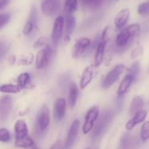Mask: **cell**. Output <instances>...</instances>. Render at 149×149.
I'll return each instance as SVG.
<instances>
[{
    "label": "cell",
    "instance_id": "cell-1",
    "mask_svg": "<svg viewBox=\"0 0 149 149\" xmlns=\"http://www.w3.org/2000/svg\"><path fill=\"white\" fill-rule=\"evenodd\" d=\"M141 31V26L138 23L132 24L119 32L116 38V45L118 48H125L129 46L135 36Z\"/></svg>",
    "mask_w": 149,
    "mask_h": 149
},
{
    "label": "cell",
    "instance_id": "cell-2",
    "mask_svg": "<svg viewBox=\"0 0 149 149\" xmlns=\"http://www.w3.org/2000/svg\"><path fill=\"white\" fill-rule=\"evenodd\" d=\"M127 70L126 67L122 64L116 65L113 67L109 72V74L106 75L105 79L102 82V87L103 89H109L111 87L116 81L119 80L120 76Z\"/></svg>",
    "mask_w": 149,
    "mask_h": 149
},
{
    "label": "cell",
    "instance_id": "cell-3",
    "mask_svg": "<svg viewBox=\"0 0 149 149\" xmlns=\"http://www.w3.org/2000/svg\"><path fill=\"white\" fill-rule=\"evenodd\" d=\"M53 52L54 51L50 45H47L43 49L39 51L36 54V61H35L36 68L42 69L46 68L52 59Z\"/></svg>",
    "mask_w": 149,
    "mask_h": 149
},
{
    "label": "cell",
    "instance_id": "cell-4",
    "mask_svg": "<svg viewBox=\"0 0 149 149\" xmlns=\"http://www.w3.org/2000/svg\"><path fill=\"white\" fill-rule=\"evenodd\" d=\"M50 121L49 117V110L48 106L46 104H44L41 106L36 116V127L38 130L37 132H43L48 127Z\"/></svg>",
    "mask_w": 149,
    "mask_h": 149
},
{
    "label": "cell",
    "instance_id": "cell-5",
    "mask_svg": "<svg viewBox=\"0 0 149 149\" xmlns=\"http://www.w3.org/2000/svg\"><path fill=\"white\" fill-rule=\"evenodd\" d=\"M113 116V112L111 111L103 112V114L101 115V117L100 118L98 122L97 123L95 127L94 128V130H93V135L94 138L100 137L104 132L105 130L108 127L109 122H111V121L112 120Z\"/></svg>",
    "mask_w": 149,
    "mask_h": 149
},
{
    "label": "cell",
    "instance_id": "cell-6",
    "mask_svg": "<svg viewBox=\"0 0 149 149\" xmlns=\"http://www.w3.org/2000/svg\"><path fill=\"white\" fill-rule=\"evenodd\" d=\"M99 108L97 106L91 108L86 113L84 118V123L82 127V132L84 134H87L92 130L94 125V122L98 118Z\"/></svg>",
    "mask_w": 149,
    "mask_h": 149
},
{
    "label": "cell",
    "instance_id": "cell-7",
    "mask_svg": "<svg viewBox=\"0 0 149 149\" xmlns=\"http://www.w3.org/2000/svg\"><path fill=\"white\" fill-rule=\"evenodd\" d=\"M61 4L60 0H45L42 2L41 9L42 12L46 16H53L60 11Z\"/></svg>",
    "mask_w": 149,
    "mask_h": 149
},
{
    "label": "cell",
    "instance_id": "cell-8",
    "mask_svg": "<svg viewBox=\"0 0 149 149\" xmlns=\"http://www.w3.org/2000/svg\"><path fill=\"white\" fill-rule=\"evenodd\" d=\"M64 26V18L63 16H58L54 21L53 29L52 32V42L55 47L58 45L61 38L62 36Z\"/></svg>",
    "mask_w": 149,
    "mask_h": 149
},
{
    "label": "cell",
    "instance_id": "cell-9",
    "mask_svg": "<svg viewBox=\"0 0 149 149\" xmlns=\"http://www.w3.org/2000/svg\"><path fill=\"white\" fill-rule=\"evenodd\" d=\"M91 41L88 38H81L74 45L72 49V56L74 58H78L84 54L87 49L90 47Z\"/></svg>",
    "mask_w": 149,
    "mask_h": 149
},
{
    "label": "cell",
    "instance_id": "cell-10",
    "mask_svg": "<svg viewBox=\"0 0 149 149\" xmlns=\"http://www.w3.org/2000/svg\"><path fill=\"white\" fill-rule=\"evenodd\" d=\"M12 110V98L8 95L0 97V121L4 122L10 115Z\"/></svg>",
    "mask_w": 149,
    "mask_h": 149
},
{
    "label": "cell",
    "instance_id": "cell-11",
    "mask_svg": "<svg viewBox=\"0 0 149 149\" xmlns=\"http://www.w3.org/2000/svg\"><path fill=\"white\" fill-rule=\"evenodd\" d=\"M79 129V122L78 120H74L70 127L65 146L63 149H70L72 147L74 141L78 135Z\"/></svg>",
    "mask_w": 149,
    "mask_h": 149
},
{
    "label": "cell",
    "instance_id": "cell-12",
    "mask_svg": "<svg viewBox=\"0 0 149 149\" xmlns=\"http://www.w3.org/2000/svg\"><path fill=\"white\" fill-rule=\"evenodd\" d=\"M130 10L127 8H125L119 11L118 14L115 17L113 23L115 26L118 30H123L125 26H126L127 23L128 21V19L130 17Z\"/></svg>",
    "mask_w": 149,
    "mask_h": 149
},
{
    "label": "cell",
    "instance_id": "cell-13",
    "mask_svg": "<svg viewBox=\"0 0 149 149\" xmlns=\"http://www.w3.org/2000/svg\"><path fill=\"white\" fill-rule=\"evenodd\" d=\"M66 101L65 98H59L56 100L54 104L53 116L56 121H61L64 117L65 113Z\"/></svg>",
    "mask_w": 149,
    "mask_h": 149
},
{
    "label": "cell",
    "instance_id": "cell-14",
    "mask_svg": "<svg viewBox=\"0 0 149 149\" xmlns=\"http://www.w3.org/2000/svg\"><path fill=\"white\" fill-rule=\"evenodd\" d=\"M147 114H148V112L146 110H141L137 113H135L133 117L127 122L126 125H125L127 130H132L137 125L145 121V119L147 117Z\"/></svg>",
    "mask_w": 149,
    "mask_h": 149
},
{
    "label": "cell",
    "instance_id": "cell-15",
    "mask_svg": "<svg viewBox=\"0 0 149 149\" xmlns=\"http://www.w3.org/2000/svg\"><path fill=\"white\" fill-rule=\"evenodd\" d=\"M93 68H94L93 65H90V66H87L83 71L79 83L81 89L85 88L93 80V74H94Z\"/></svg>",
    "mask_w": 149,
    "mask_h": 149
},
{
    "label": "cell",
    "instance_id": "cell-16",
    "mask_svg": "<svg viewBox=\"0 0 149 149\" xmlns=\"http://www.w3.org/2000/svg\"><path fill=\"white\" fill-rule=\"evenodd\" d=\"M15 139L25 138L28 136L29 130L26 122L22 119H19L15 124Z\"/></svg>",
    "mask_w": 149,
    "mask_h": 149
},
{
    "label": "cell",
    "instance_id": "cell-17",
    "mask_svg": "<svg viewBox=\"0 0 149 149\" xmlns=\"http://www.w3.org/2000/svg\"><path fill=\"white\" fill-rule=\"evenodd\" d=\"M134 81H135V79H134L130 75L127 74V75L123 79L122 82L119 84V88H118L117 91L118 96H119V97H122V96L127 93V91L128 89L130 88V87L131 84H132V82H133Z\"/></svg>",
    "mask_w": 149,
    "mask_h": 149
},
{
    "label": "cell",
    "instance_id": "cell-18",
    "mask_svg": "<svg viewBox=\"0 0 149 149\" xmlns=\"http://www.w3.org/2000/svg\"><path fill=\"white\" fill-rule=\"evenodd\" d=\"M106 42L104 41H101L98 43L95 52V66H100L103 61L104 58L105 48H106Z\"/></svg>",
    "mask_w": 149,
    "mask_h": 149
},
{
    "label": "cell",
    "instance_id": "cell-19",
    "mask_svg": "<svg viewBox=\"0 0 149 149\" xmlns=\"http://www.w3.org/2000/svg\"><path fill=\"white\" fill-rule=\"evenodd\" d=\"M143 100L140 96H135L132 100L130 106V113L132 116H134L135 113H138V111L142 110L143 107Z\"/></svg>",
    "mask_w": 149,
    "mask_h": 149
},
{
    "label": "cell",
    "instance_id": "cell-20",
    "mask_svg": "<svg viewBox=\"0 0 149 149\" xmlns=\"http://www.w3.org/2000/svg\"><path fill=\"white\" fill-rule=\"evenodd\" d=\"M79 90L75 83H71L70 84L69 95H68V105L70 108H74L77 103L78 97Z\"/></svg>",
    "mask_w": 149,
    "mask_h": 149
},
{
    "label": "cell",
    "instance_id": "cell-21",
    "mask_svg": "<svg viewBox=\"0 0 149 149\" xmlns=\"http://www.w3.org/2000/svg\"><path fill=\"white\" fill-rule=\"evenodd\" d=\"M65 20L66 36H70L74 31V29H75L76 19L72 14H66Z\"/></svg>",
    "mask_w": 149,
    "mask_h": 149
},
{
    "label": "cell",
    "instance_id": "cell-22",
    "mask_svg": "<svg viewBox=\"0 0 149 149\" xmlns=\"http://www.w3.org/2000/svg\"><path fill=\"white\" fill-rule=\"evenodd\" d=\"M17 86L20 89L28 88L31 84V76L28 73H22L17 79Z\"/></svg>",
    "mask_w": 149,
    "mask_h": 149
},
{
    "label": "cell",
    "instance_id": "cell-23",
    "mask_svg": "<svg viewBox=\"0 0 149 149\" xmlns=\"http://www.w3.org/2000/svg\"><path fill=\"white\" fill-rule=\"evenodd\" d=\"M15 146L18 148H28L33 147L34 146V142L30 137L27 136L23 138H20V139H15Z\"/></svg>",
    "mask_w": 149,
    "mask_h": 149
},
{
    "label": "cell",
    "instance_id": "cell-24",
    "mask_svg": "<svg viewBox=\"0 0 149 149\" xmlns=\"http://www.w3.org/2000/svg\"><path fill=\"white\" fill-rule=\"evenodd\" d=\"M83 5L87 9L97 10L103 4L104 0H81Z\"/></svg>",
    "mask_w": 149,
    "mask_h": 149
},
{
    "label": "cell",
    "instance_id": "cell-25",
    "mask_svg": "<svg viewBox=\"0 0 149 149\" xmlns=\"http://www.w3.org/2000/svg\"><path fill=\"white\" fill-rule=\"evenodd\" d=\"M78 0H65L64 10L66 14H71L77 9Z\"/></svg>",
    "mask_w": 149,
    "mask_h": 149
},
{
    "label": "cell",
    "instance_id": "cell-26",
    "mask_svg": "<svg viewBox=\"0 0 149 149\" xmlns=\"http://www.w3.org/2000/svg\"><path fill=\"white\" fill-rule=\"evenodd\" d=\"M20 90V88L17 85L14 84H3L0 86V92L5 93H17Z\"/></svg>",
    "mask_w": 149,
    "mask_h": 149
},
{
    "label": "cell",
    "instance_id": "cell-27",
    "mask_svg": "<svg viewBox=\"0 0 149 149\" xmlns=\"http://www.w3.org/2000/svg\"><path fill=\"white\" fill-rule=\"evenodd\" d=\"M141 138L143 141H146L149 139V121L144 122L141 130Z\"/></svg>",
    "mask_w": 149,
    "mask_h": 149
},
{
    "label": "cell",
    "instance_id": "cell-28",
    "mask_svg": "<svg viewBox=\"0 0 149 149\" xmlns=\"http://www.w3.org/2000/svg\"><path fill=\"white\" fill-rule=\"evenodd\" d=\"M140 74V64L138 62H135L131 65L129 69V75H130L135 80L137 79Z\"/></svg>",
    "mask_w": 149,
    "mask_h": 149
},
{
    "label": "cell",
    "instance_id": "cell-29",
    "mask_svg": "<svg viewBox=\"0 0 149 149\" xmlns=\"http://www.w3.org/2000/svg\"><path fill=\"white\" fill-rule=\"evenodd\" d=\"M132 138L130 135H125L122 138V149H130L132 144Z\"/></svg>",
    "mask_w": 149,
    "mask_h": 149
},
{
    "label": "cell",
    "instance_id": "cell-30",
    "mask_svg": "<svg viewBox=\"0 0 149 149\" xmlns=\"http://www.w3.org/2000/svg\"><path fill=\"white\" fill-rule=\"evenodd\" d=\"M11 140L10 132L6 128H0V141L7 143Z\"/></svg>",
    "mask_w": 149,
    "mask_h": 149
},
{
    "label": "cell",
    "instance_id": "cell-31",
    "mask_svg": "<svg viewBox=\"0 0 149 149\" xmlns=\"http://www.w3.org/2000/svg\"><path fill=\"white\" fill-rule=\"evenodd\" d=\"M138 13L141 15L145 16L149 14V1L142 3L138 7Z\"/></svg>",
    "mask_w": 149,
    "mask_h": 149
},
{
    "label": "cell",
    "instance_id": "cell-32",
    "mask_svg": "<svg viewBox=\"0 0 149 149\" xmlns=\"http://www.w3.org/2000/svg\"><path fill=\"white\" fill-rule=\"evenodd\" d=\"M36 27V26H35L34 23H33L31 20H29L27 22H26V24H25L24 27H23V33L24 35L30 34V33L32 32V31L33 30V29Z\"/></svg>",
    "mask_w": 149,
    "mask_h": 149
},
{
    "label": "cell",
    "instance_id": "cell-33",
    "mask_svg": "<svg viewBox=\"0 0 149 149\" xmlns=\"http://www.w3.org/2000/svg\"><path fill=\"white\" fill-rule=\"evenodd\" d=\"M10 45L4 41H0V60L4 57L8 51Z\"/></svg>",
    "mask_w": 149,
    "mask_h": 149
},
{
    "label": "cell",
    "instance_id": "cell-34",
    "mask_svg": "<svg viewBox=\"0 0 149 149\" xmlns=\"http://www.w3.org/2000/svg\"><path fill=\"white\" fill-rule=\"evenodd\" d=\"M10 13H3V14L0 15V29H2L10 20Z\"/></svg>",
    "mask_w": 149,
    "mask_h": 149
},
{
    "label": "cell",
    "instance_id": "cell-35",
    "mask_svg": "<svg viewBox=\"0 0 149 149\" xmlns=\"http://www.w3.org/2000/svg\"><path fill=\"white\" fill-rule=\"evenodd\" d=\"M142 52H143V47H138L135 48V49H134L133 52H132V55H131V56H132V58H135V57H138V55H141Z\"/></svg>",
    "mask_w": 149,
    "mask_h": 149
},
{
    "label": "cell",
    "instance_id": "cell-36",
    "mask_svg": "<svg viewBox=\"0 0 149 149\" xmlns=\"http://www.w3.org/2000/svg\"><path fill=\"white\" fill-rule=\"evenodd\" d=\"M45 44V39L43 37H41L40 39H39L36 42H35L33 46H34V47L37 48V47H39L43 46Z\"/></svg>",
    "mask_w": 149,
    "mask_h": 149
},
{
    "label": "cell",
    "instance_id": "cell-37",
    "mask_svg": "<svg viewBox=\"0 0 149 149\" xmlns=\"http://www.w3.org/2000/svg\"><path fill=\"white\" fill-rule=\"evenodd\" d=\"M10 3V0H0V10L4 8Z\"/></svg>",
    "mask_w": 149,
    "mask_h": 149
},
{
    "label": "cell",
    "instance_id": "cell-38",
    "mask_svg": "<svg viewBox=\"0 0 149 149\" xmlns=\"http://www.w3.org/2000/svg\"><path fill=\"white\" fill-rule=\"evenodd\" d=\"M61 141H58L55 143L53 144L52 147H51L50 149H61Z\"/></svg>",
    "mask_w": 149,
    "mask_h": 149
},
{
    "label": "cell",
    "instance_id": "cell-39",
    "mask_svg": "<svg viewBox=\"0 0 149 149\" xmlns=\"http://www.w3.org/2000/svg\"><path fill=\"white\" fill-rule=\"evenodd\" d=\"M32 148H33V149H39V148H37V147L36 146H33L32 147Z\"/></svg>",
    "mask_w": 149,
    "mask_h": 149
},
{
    "label": "cell",
    "instance_id": "cell-40",
    "mask_svg": "<svg viewBox=\"0 0 149 149\" xmlns=\"http://www.w3.org/2000/svg\"><path fill=\"white\" fill-rule=\"evenodd\" d=\"M84 149H90V148H84Z\"/></svg>",
    "mask_w": 149,
    "mask_h": 149
},
{
    "label": "cell",
    "instance_id": "cell-41",
    "mask_svg": "<svg viewBox=\"0 0 149 149\" xmlns=\"http://www.w3.org/2000/svg\"><path fill=\"white\" fill-rule=\"evenodd\" d=\"M44 1H45V0H44Z\"/></svg>",
    "mask_w": 149,
    "mask_h": 149
}]
</instances>
